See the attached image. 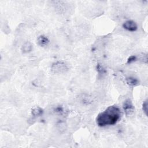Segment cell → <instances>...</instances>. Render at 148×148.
I'll use <instances>...</instances> for the list:
<instances>
[{
    "mask_svg": "<svg viewBox=\"0 0 148 148\" xmlns=\"http://www.w3.org/2000/svg\"><path fill=\"white\" fill-rule=\"evenodd\" d=\"M49 42L50 40L49 38L44 35H40L37 39V42L38 45L41 47H45L47 46L49 43Z\"/></svg>",
    "mask_w": 148,
    "mask_h": 148,
    "instance_id": "cell-5",
    "label": "cell"
},
{
    "mask_svg": "<svg viewBox=\"0 0 148 148\" xmlns=\"http://www.w3.org/2000/svg\"><path fill=\"white\" fill-rule=\"evenodd\" d=\"M123 108L125 114L127 116L132 115L134 113L135 110L134 105H133L132 102L130 99H127L124 101L123 104Z\"/></svg>",
    "mask_w": 148,
    "mask_h": 148,
    "instance_id": "cell-3",
    "label": "cell"
},
{
    "mask_svg": "<svg viewBox=\"0 0 148 148\" xmlns=\"http://www.w3.org/2000/svg\"><path fill=\"white\" fill-rule=\"evenodd\" d=\"M31 113L32 116L34 117H37L42 115L43 110L39 106H35L31 110Z\"/></svg>",
    "mask_w": 148,
    "mask_h": 148,
    "instance_id": "cell-6",
    "label": "cell"
},
{
    "mask_svg": "<svg viewBox=\"0 0 148 148\" xmlns=\"http://www.w3.org/2000/svg\"><path fill=\"white\" fill-rule=\"evenodd\" d=\"M138 58L136 56H130L128 60H127V63L128 64H131V63H132L135 61H136L137 60Z\"/></svg>",
    "mask_w": 148,
    "mask_h": 148,
    "instance_id": "cell-10",
    "label": "cell"
},
{
    "mask_svg": "<svg viewBox=\"0 0 148 148\" xmlns=\"http://www.w3.org/2000/svg\"><path fill=\"white\" fill-rule=\"evenodd\" d=\"M121 112L119 106L112 105L99 113L96 117V123L101 127L113 125L121 119Z\"/></svg>",
    "mask_w": 148,
    "mask_h": 148,
    "instance_id": "cell-1",
    "label": "cell"
},
{
    "mask_svg": "<svg viewBox=\"0 0 148 148\" xmlns=\"http://www.w3.org/2000/svg\"><path fill=\"white\" fill-rule=\"evenodd\" d=\"M122 25L124 29L130 32H135L138 29L137 24L134 21L131 20L125 21L124 23H123Z\"/></svg>",
    "mask_w": 148,
    "mask_h": 148,
    "instance_id": "cell-4",
    "label": "cell"
},
{
    "mask_svg": "<svg viewBox=\"0 0 148 148\" xmlns=\"http://www.w3.org/2000/svg\"><path fill=\"white\" fill-rule=\"evenodd\" d=\"M147 100H146L145 101L143 102L142 104V110L146 115H147Z\"/></svg>",
    "mask_w": 148,
    "mask_h": 148,
    "instance_id": "cell-9",
    "label": "cell"
},
{
    "mask_svg": "<svg viewBox=\"0 0 148 148\" xmlns=\"http://www.w3.org/2000/svg\"><path fill=\"white\" fill-rule=\"evenodd\" d=\"M22 52L23 53H28L32 51V45L29 42H25L23 46H21V49Z\"/></svg>",
    "mask_w": 148,
    "mask_h": 148,
    "instance_id": "cell-7",
    "label": "cell"
},
{
    "mask_svg": "<svg viewBox=\"0 0 148 148\" xmlns=\"http://www.w3.org/2000/svg\"><path fill=\"white\" fill-rule=\"evenodd\" d=\"M126 83L130 86H135L138 84L139 81L134 77H128L126 79Z\"/></svg>",
    "mask_w": 148,
    "mask_h": 148,
    "instance_id": "cell-8",
    "label": "cell"
},
{
    "mask_svg": "<svg viewBox=\"0 0 148 148\" xmlns=\"http://www.w3.org/2000/svg\"><path fill=\"white\" fill-rule=\"evenodd\" d=\"M51 69V71L54 73H62L66 72L68 68L65 62L62 61H57L52 64Z\"/></svg>",
    "mask_w": 148,
    "mask_h": 148,
    "instance_id": "cell-2",
    "label": "cell"
}]
</instances>
